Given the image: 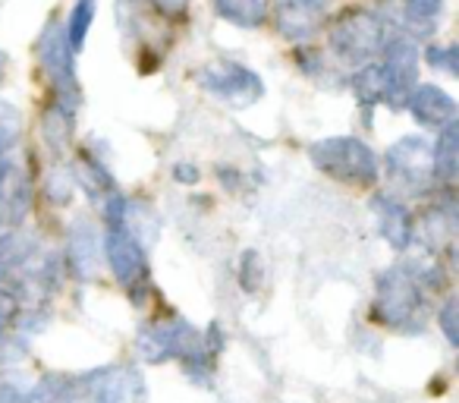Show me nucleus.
<instances>
[{
  "mask_svg": "<svg viewBox=\"0 0 459 403\" xmlns=\"http://www.w3.org/2000/svg\"><path fill=\"white\" fill-rule=\"evenodd\" d=\"M0 403H41L39 400V384H26L22 378L0 375Z\"/></svg>",
  "mask_w": 459,
  "mask_h": 403,
  "instance_id": "nucleus-25",
  "label": "nucleus"
},
{
  "mask_svg": "<svg viewBox=\"0 0 459 403\" xmlns=\"http://www.w3.org/2000/svg\"><path fill=\"white\" fill-rule=\"evenodd\" d=\"M76 183L85 189V196L91 198V202H98L101 206L104 198L110 196V192H117V183H114V173L108 171V164H104L101 158H95V154L82 152L76 158Z\"/></svg>",
  "mask_w": 459,
  "mask_h": 403,
  "instance_id": "nucleus-16",
  "label": "nucleus"
},
{
  "mask_svg": "<svg viewBox=\"0 0 459 403\" xmlns=\"http://www.w3.org/2000/svg\"><path fill=\"white\" fill-rule=\"evenodd\" d=\"M173 177H177V183H198V167H192V164H177Z\"/></svg>",
  "mask_w": 459,
  "mask_h": 403,
  "instance_id": "nucleus-30",
  "label": "nucleus"
},
{
  "mask_svg": "<svg viewBox=\"0 0 459 403\" xmlns=\"http://www.w3.org/2000/svg\"><path fill=\"white\" fill-rule=\"evenodd\" d=\"M101 252H104V258H108L117 281H120L129 293H135V302H142L139 290H148V277H152L148 275L145 246L129 231H123V227H110L101 240Z\"/></svg>",
  "mask_w": 459,
  "mask_h": 403,
  "instance_id": "nucleus-9",
  "label": "nucleus"
},
{
  "mask_svg": "<svg viewBox=\"0 0 459 403\" xmlns=\"http://www.w3.org/2000/svg\"><path fill=\"white\" fill-rule=\"evenodd\" d=\"M381 76H384V101L394 110L406 108L409 92L419 85V48L403 32L387 35L381 45Z\"/></svg>",
  "mask_w": 459,
  "mask_h": 403,
  "instance_id": "nucleus-7",
  "label": "nucleus"
},
{
  "mask_svg": "<svg viewBox=\"0 0 459 403\" xmlns=\"http://www.w3.org/2000/svg\"><path fill=\"white\" fill-rule=\"evenodd\" d=\"M145 4H152V7L158 10L160 16H167V20H179V16L189 10V0H145Z\"/></svg>",
  "mask_w": 459,
  "mask_h": 403,
  "instance_id": "nucleus-29",
  "label": "nucleus"
},
{
  "mask_svg": "<svg viewBox=\"0 0 459 403\" xmlns=\"http://www.w3.org/2000/svg\"><path fill=\"white\" fill-rule=\"evenodd\" d=\"M371 212H375V218H377V233H381L396 252L409 250V243H412V237H415L412 215H409V208L403 206L400 198L384 196L381 192V196L371 198Z\"/></svg>",
  "mask_w": 459,
  "mask_h": 403,
  "instance_id": "nucleus-13",
  "label": "nucleus"
},
{
  "mask_svg": "<svg viewBox=\"0 0 459 403\" xmlns=\"http://www.w3.org/2000/svg\"><path fill=\"white\" fill-rule=\"evenodd\" d=\"M41 403H142L145 384L133 365H108L73 378H48L39 384Z\"/></svg>",
  "mask_w": 459,
  "mask_h": 403,
  "instance_id": "nucleus-1",
  "label": "nucleus"
},
{
  "mask_svg": "<svg viewBox=\"0 0 459 403\" xmlns=\"http://www.w3.org/2000/svg\"><path fill=\"white\" fill-rule=\"evenodd\" d=\"M73 129H76V110L64 108V104H57V101L41 117V136H45L48 148H51L54 154H66V148H70V142H73Z\"/></svg>",
  "mask_w": 459,
  "mask_h": 403,
  "instance_id": "nucleus-17",
  "label": "nucleus"
},
{
  "mask_svg": "<svg viewBox=\"0 0 459 403\" xmlns=\"http://www.w3.org/2000/svg\"><path fill=\"white\" fill-rule=\"evenodd\" d=\"M22 139V114L13 101L0 98V154H10Z\"/></svg>",
  "mask_w": 459,
  "mask_h": 403,
  "instance_id": "nucleus-24",
  "label": "nucleus"
},
{
  "mask_svg": "<svg viewBox=\"0 0 459 403\" xmlns=\"http://www.w3.org/2000/svg\"><path fill=\"white\" fill-rule=\"evenodd\" d=\"M350 85L356 92V101L362 104L365 110L377 108L384 101V76H381V66L377 64H362L356 73L350 76Z\"/></svg>",
  "mask_w": 459,
  "mask_h": 403,
  "instance_id": "nucleus-21",
  "label": "nucleus"
},
{
  "mask_svg": "<svg viewBox=\"0 0 459 403\" xmlns=\"http://www.w3.org/2000/svg\"><path fill=\"white\" fill-rule=\"evenodd\" d=\"M35 54H39V64L45 70L48 83H51L57 104L70 110H79L82 104V89H79L76 79V51L66 41V26L57 20H51L41 29L39 41H35Z\"/></svg>",
  "mask_w": 459,
  "mask_h": 403,
  "instance_id": "nucleus-5",
  "label": "nucleus"
},
{
  "mask_svg": "<svg viewBox=\"0 0 459 403\" xmlns=\"http://www.w3.org/2000/svg\"><path fill=\"white\" fill-rule=\"evenodd\" d=\"M444 16V0H403V35L412 41L434 39Z\"/></svg>",
  "mask_w": 459,
  "mask_h": 403,
  "instance_id": "nucleus-15",
  "label": "nucleus"
},
{
  "mask_svg": "<svg viewBox=\"0 0 459 403\" xmlns=\"http://www.w3.org/2000/svg\"><path fill=\"white\" fill-rule=\"evenodd\" d=\"M375 315L381 325L400 334H419L425 325V287L412 265H394L381 271L375 284Z\"/></svg>",
  "mask_w": 459,
  "mask_h": 403,
  "instance_id": "nucleus-2",
  "label": "nucleus"
},
{
  "mask_svg": "<svg viewBox=\"0 0 459 403\" xmlns=\"http://www.w3.org/2000/svg\"><path fill=\"white\" fill-rule=\"evenodd\" d=\"M91 20H95V0H79L70 13V22H66V41H70L73 51H82L85 39H89Z\"/></svg>",
  "mask_w": 459,
  "mask_h": 403,
  "instance_id": "nucleus-22",
  "label": "nucleus"
},
{
  "mask_svg": "<svg viewBox=\"0 0 459 403\" xmlns=\"http://www.w3.org/2000/svg\"><path fill=\"white\" fill-rule=\"evenodd\" d=\"M221 20L237 29H258L271 13V0H211Z\"/></svg>",
  "mask_w": 459,
  "mask_h": 403,
  "instance_id": "nucleus-18",
  "label": "nucleus"
},
{
  "mask_svg": "<svg viewBox=\"0 0 459 403\" xmlns=\"http://www.w3.org/2000/svg\"><path fill=\"white\" fill-rule=\"evenodd\" d=\"M258 277H262V265H258V252L255 250H249L243 256V262H239V281H243V287L246 290H255L258 284Z\"/></svg>",
  "mask_w": 459,
  "mask_h": 403,
  "instance_id": "nucleus-27",
  "label": "nucleus"
},
{
  "mask_svg": "<svg viewBox=\"0 0 459 403\" xmlns=\"http://www.w3.org/2000/svg\"><path fill=\"white\" fill-rule=\"evenodd\" d=\"M73 192H76V177H73L70 167H51L45 177V196L51 206L64 208L73 202Z\"/></svg>",
  "mask_w": 459,
  "mask_h": 403,
  "instance_id": "nucleus-23",
  "label": "nucleus"
},
{
  "mask_svg": "<svg viewBox=\"0 0 459 403\" xmlns=\"http://www.w3.org/2000/svg\"><path fill=\"white\" fill-rule=\"evenodd\" d=\"M66 262L79 281H95L98 268H101V250H98V233L89 221L79 218L73 224L70 243H66Z\"/></svg>",
  "mask_w": 459,
  "mask_h": 403,
  "instance_id": "nucleus-14",
  "label": "nucleus"
},
{
  "mask_svg": "<svg viewBox=\"0 0 459 403\" xmlns=\"http://www.w3.org/2000/svg\"><path fill=\"white\" fill-rule=\"evenodd\" d=\"M421 240H425L428 250L437 252L440 246H450L453 243V233H456V212H453V196H446L444 202L431 208L425 215V227H421Z\"/></svg>",
  "mask_w": 459,
  "mask_h": 403,
  "instance_id": "nucleus-20",
  "label": "nucleus"
},
{
  "mask_svg": "<svg viewBox=\"0 0 459 403\" xmlns=\"http://www.w3.org/2000/svg\"><path fill=\"white\" fill-rule=\"evenodd\" d=\"M198 85H202L208 95L221 98L230 108H252L258 98L264 95V83L255 70L243 64H233V60H211L208 66L198 70Z\"/></svg>",
  "mask_w": 459,
  "mask_h": 403,
  "instance_id": "nucleus-8",
  "label": "nucleus"
},
{
  "mask_svg": "<svg viewBox=\"0 0 459 403\" xmlns=\"http://www.w3.org/2000/svg\"><path fill=\"white\" fill-rule=\"evenodd\" d=\"M333 0H274L277 35L287 41H308L325 29Z\"/></svg>",
  "mask_w": 459,
  "mask_h": 403,
  "instance_id": "nucleus-10",
  "label": "nucleus"
},
{
  "mask_svg": "<svg viewBox=\"0 0 459 403\" xmlns=\"http://www.w3.org/2000/svg\"><path fill=\"white\" fill-rule=\"evenodd\" d=\"M406 108L415 117V123L425 129H440L456 120V101L437 85H415L406 98Z\"/></svg>",
  "mask_w": 459,
  "mask_h": 403,
  "instance_id": "nucleus-12",
  "label": "nucleus"
},
{
  "mask_svg": "<svg viewBox=\"0 0 459 403\" xmlns=\"http://www.w3.org/2000/svg\"><path fill=\"white\" fill-rule=\"evenodd\" d=\"M456 312H459V302L453 300H446L444 302V309H440V315H437V321H440V328H444V334H446V340H450L453 346L459 344V328H456Z\"/></svg>",
  "mask_w": 459,
  "mask_h": 403,
  "instance_id": "nucleus-28",
  "label": "nucleus"
},
{
  "mask_svg": "<svg viewBox=\"0 0 459 403\" xmlns=\"http://www.w3.org/2000/svg\"><path fill=\"white\" fill-rule=\"evenodd\" d=\"M387 20L375 10L352 7L343 10L337 20L331 22V51L337 60L352 66L368 64L371 57H377L381 45L387 41Z\"/></svg>",
  "mask_w": 459,
  "mask_h": 403,
  "instance_id": "nucleus-4",
  "label": "nucleus"
},
{
  "mask_svg": "<svg viewBox=\"0 0 459 403\" xmlns=\"http://www.w3.org/2000/svg\"><path fill=\"white\" fill-rule=\"evenodd\" d=\"M431 158H434V177L450 186L453 180H456V167H459V123L456 120L440 127L437 142L431 145Z\"/></svg>",
  "mask_w": 459,
  "mask_h": 403,
  "instance_id": "nucleus-19",
  "label": "nucleus"
},
{
  "mask_svg": "<svg viewBox=\"0 0 459 403\" xmlns=\"http://www.w3.org/2000/svg\"><path fill=\"white\" fill-rule=\"evenodd\" d=\"M456 57H459L456 45H446V48L428 45V51H425L428 66H431V70H437V73H446V76H456V73H459Z\"/></svg>",
  "mask_w": 459,
  "mask_h": 403,
  "instance_id": "nucleus-26",
  "label": "nucleus"
},
{
  "mask_svg": "<svg viewBox=\"0 0 459 403\" xmlns=\"http://www.w3.org/2000/svg\"><path fill=\"white\" fill-rule=\"evenodd\" d=\"M32 212V183L20 161L0 154V227H20Z\"/></svg>",
  "mask_w": 459,
  "mask_h": 403,
  "instance_id": "nucleus-11",
  "label": "nucleus"
},
{
  "mask_svg": "<svg viewBox=\"0 0 459 403\" xmlns=\"http://www.w3.org/2000/svg\"><path fill=\"white\" fill-rule=\"evenodd\" d=\"M308 158L321 173H327L337 183L350 186H371L381 177V161L377 154L356 136H331L308 148Z\"/></svg>",
  "mask_w": 459,
  "mask_h": 403,
  "instance_id": "nucleus-3",
  "label": "nucleus"
},
{
  "mask_svg": "<svg viewBox=\"0 0 459 403\" xmlns=\"http://www.w3.org/2000/svg\"><path fill=\"white\" fill-rule=\"evenodd\" d=\"M384 171L394 186L409 196H428L434 192V158L431 142L425 136H403L400 142L384 152Z\"/></svg>",
  "mask_w": 459,
  "mask_h": 403,
  "instance_id": "nucleus-6",
  "label": "nucleus"
},
{
  "mask_svg": "<svg viewBox=\"0 0 459 403\" xmlns=\"http://www.w3.org/2000/svg\"><path fill=\"white\" fill-rule=\"evenodd\" d=\"M7 70H10V57L0 51V85H4V79H7Z\"/></svg>",
  "mask_w": 459,
  "mask_h": 403,
  "instance_id": "nucleus-31",
  "label": "nucleus"
}]
</instances>
